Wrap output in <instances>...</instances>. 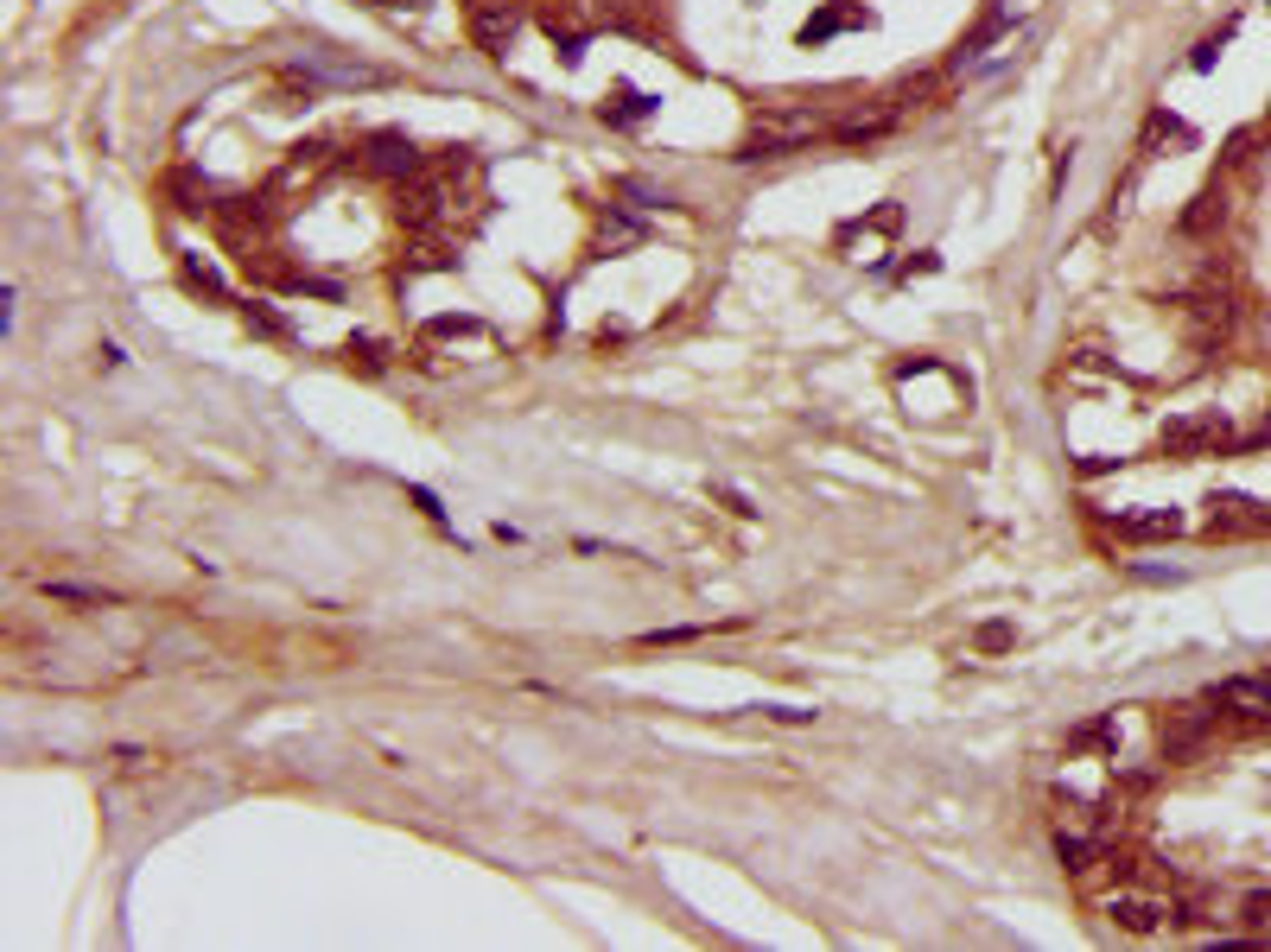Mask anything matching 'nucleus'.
<instances>
[{"instance_id": "9", "label": "nucleus", "mask_w": 1271, "mask_h": 952, "mask_svg": "<svg viewBox=\"0 0 1271 952\" xmlns=\"http://www.w3.org/2000/svg\"><path fill=\"white\" fill-rule=\"evenodd\" d=\"M1113 534L1119 540H1176L1183 534V514L1176 509H1125V514H1113Z\"/></svg>"}, {"instance_id": "24", "label": "nucleus", "mask_w": 1271, "mask_h": 952, "mask_svg": "<svg viewBox=\"0 0 1271 952\" xmlns=\"http://www.w3.org/2000/svg\"><path fill=\"white\" fill-rule=\"evenodd\" d=\"M1158 141H1183V147H1189V127H1183V121H1170V114H1151V127H1145V147H1158Z\"/></svg>"}, {"instance_id": "8", "label": "nucleus", "mask_w": 1271, "mask_h": 952, "mask_svg": "<svg viewBox=\"0 0 1271 952\" xmlns=\"http://www.w3.org/2000/svg\"><path fill=\"white\" fill-rule=\"evenodd\" d=\"M516 26H522V7L516 0H477V13H471V38H477L484 58H503Z\"/></svg>"}, {"instance_id": "25", "label": "nucleus", "mask_w": 1271, "mask_h": 952, "mask_svg": "<svg viewBox=\"0 0 1271 952\" xmlns=\"http://www.w3.org/2000/svg\"><path fill=\"white\" fill-rule=\"evenodd\" d=\"M363 7H375V13H395V20H413L426 0H363Z\"/></svg>"}, {"instance_id": "21", "label": "nucleus", "mask_w": 1271, "mask_h": 952, "mask_svg": "<svg viewBox=\"0 0 1271 952\" xmlns=\"http://www.w3.org/2000/svg\"><path fill=\"white\" fill-rule=\"evenodd\" d=\"M242 325L262 330V337H287V318H280V312H267L262 298H249V305H242Z\"/></svg>"}, {"instance_id": "10", "label": "nucleus", "mask_w": 1271, "mask_h": 952, "mask_svg": "<svg viewBox=\"0 0 1271 952\" xmlns=\"http://www.w3.org/2000/svg\"><path fill=\"white\" fill-rule=\"evenodd\" d=\"M541 33L560 45L566 64H579V51H585V26H579V7H572V0H547V7H541Z\"/></svg>"}, {"instance_id": "23", "label": "nucleus", "mask_w": 1271, "mask_h": 952, "mask_svg": "<svg viewBox=\"0 0 1271 952\" xmlns=\"http://www.w3.org/2000/svg\"><path fill=\"white\" fill-rule=\"evenodd\" d=\"M1227 38H1234V20H1227L1221 33H1208V38H1201V45H1196V58H1189V64H1196V71H1214V58H1221V45H1227Z\"/></svg>"}, {"instance_id": "12", "label": "nucleus", "mask_w": 1271, "mask_h": 952, "mask_svg": "<svg viewBox=\"0 0 1271 952\" xmlns=\"http://www.w3.org/2000/svg\"><path fill=\"white\" fill-rule=\"evenodd\" d=\"M439 217H446V184H426V179L401 184V222L408 229H433Z\"/></svg>"}, {"instance_id": "14", "label": "nucleus", "mask_w": 1271, "mask_h": 952, "mask_svg": "<svg viewBox=\"0 0 1271 952\" xmlns=\"http://www.w3.org/2000/svg\"><path fill=\"white\" fill-rule=\"evenodd\" d=\"M1221 217H1227V191H1221V184H1208L1196 204L1183 210V235H1201V229H1214Z\"/></svg>"}, {"instance_id": "22", "label": "nucleus", "mask_w": 1271, "mask_h": 952, "mask_svg": "<svg viewBox=\"0 0 1271 952\" xmlns=\"http://www.w3.org/2000/svg\"><path fill=\"white\" fill-rule=\"evenodd\" d=\"M58 603H114V590H96V585H45Z\"/></svg>"}, {"instance_id": "26", "label": "nucleus", "mask_w": 1271, "mask_h": 952, "mask_svg": "<svg viewBox=\"0 0 1271 952\" xmlns=\"http://www.w3.org/2000/svg\"><path fill=\"white\" fill-rule=\"evenodd\" d=\"M979 648H992V655H998V648H1010V628H1005V623H985V628H979Z\"/></svg>"}, {"instance_id": "27", "label": "nucleus", "mask_w": 1271, "mask_h": 952, "mask_svg": "<svg viewBox=\"0 0 1271 952\" xmlns=\"http://www.w3.org/2000/svg\"><path fill=\"white\" fill-rule=\"evenodd\" d=\"M935 267H941L935 255H916V260H909V267H903V280H922V273H935Z\"/></svg>"}, {"instance_id": "6", "label": "nucleus", "mask_w": 1271, "mask_h": 952, "mask_svg": "<svg viewBox=\"0 0 1271 952\" xmlns=\"http://www.w3.org/2000/svg\"><path fill=\"white\" fill-rule=\"evenodd\" d=\"M300 71H305V76H325V83H343V89H375V83H388V71H375V64H356V58L331 51V45H305V51H300Z\"/></svg>"}, {"instance_id": "15", "label": "nucleus", "mask_w": 1271, "mask_h": 952, "mask_svg": "<svg viewBox=\"0 0 1271 952\" xmlns=\"http://www.w3.org/2000/svg\"><path fill=\"white\" fill-rule=\"evenodd\" d=\"M897 127V109H871V114H852V121H839L833 134L846 141V147H859V141H877V134H891Z\"/></svg>"}, {"instance_id": "16", "label": "nucleus", "mask_w": 1271, "mask_h": 952, "mask_svg": "<svg viewBox=\"0 0 1271 952\" xmlns=\"http://www.w3.org/2000/svg\"><path fill=\"white\" fill-rule=\"evenodd\" d=\"M864 20H871L864 7H826L821 20H808V26H801V38H808V45H821V38H833L839 26H864Z\"/></svg>"}, {"instance_id": "18", "label": "nucleus", "mask_w": 1271, "mask_h": 952, "mask_svg": "<svg viewBox=\"0 0 1271 952\" xmlns=\"http://www.w3.org/2000/svg\"><path fill=\"white\" fill-rule=\"evenodd\" d=\"M458 267V255H451L446 242H420L408 260H401V273H451Z\"/></svg>"}, {"instance_id": "5", "label": "nucleus", "mask_w": 1271, "mask_h": 952, "mask_svg": "<svg viewBox=\"0 0 1271 952\" xmlns=\"http://www.w3.org/2000/svg\"><path fill=\"white\" fill-rule=\"evenodd\" d=\"M1271 527V514L1252 502V496H1234V489H1221V496H1208V540H1234V534H1259Z\"/></svg>"}, {"instance_id": "1", "label": "nucleus", "mask_w": 1271, "mask_h": 952, "mask_svg": "<svg viewBox=\"0 0 1271 952\" xmlns=\"http://www.w3.org/2000/svg\"><path fill=\"white\" fill-rule=\"evenodd\" d=\"M1106 920L1113 927H1125V933H1163V927H1176L1183 920V902L1170 895V889H1158V882H1125V889H1113L1106 902Z\"/></svg>"}, {"instance_id": "17", "label": "nucleus", "mask_w": 1271, "mask_h": 952, "mask_svg": "<svg viewBox=\"0 0 1271 952\" xmlns=\"http://www.w3.org/2000/svg\"><path fill=\"white\" fill-rule=\"evenodd\" d=\"M642 114H655V96H642V89H630V83H617V102L604 96V121H642Z\"/></svg>"}, {"instance_id": "7", "label": "nucleus", "mask_w": 1271, "mask_h": 952, "mask_svg": "<svg viewBox=\"0 0 1271 952\" xmlns=\"http://www.w3.org/2000/svg\"><path fill=\"white\" fill-rule=\"evenodd\" d=\"M363 166H370V172H382V179H401V184H408V179H420V166H426V159H420V147H413L408 134L382 127V134H370V141H363Z\"/></svg>"}, {"instance_id": "3", "label": "nucleus", "mask_w": 1271, "mask_h": 952, "mask_svg": "<svg viewBox=\"0 0 1271 952\" xmlns=\"http://www.w3.org/2000/svg\"><path fill=\"white\" fill-rule=\"evenodd\" d=\"M1158 444L1170 457H1208V451L1234 444V426H1227V413H1176V419H1163Z\"/></svg>"}, {"instance_id": "19", "label": "nucleus", "mask_w": 1271, "mask_h": 952, "mask_svg": "<svg viewBox=\"0 0 1271 952\" xmlns=\"http://www.w3.org/2000/svg\"><path fill=\"white\" fill-rule=\"evenodd\" d=\"M636 242H642V222H630V217L598 222V255H617V248H636Z\"/></svg>"}, {"instance_id": "13", "label": "nucleus", "mask_w": 1271, "mask_h": 952, "mask_svg": "<svg viewBox=\"0 0 1271 952\" xmlns=\"http://www.w3.org/2000/svg\"><path fill=\"white\" fill-rule=\"evenodd\" d=\"M1201 736H1208V718H1196V711H1176V718H1163V756H1189Z\"/></svg>"}, {"instance_id": "11", "label": "nucleus", "mask_w": 1271, "mask_h": 952, "mask_svg": "<svg viewBox=\"0 0 1271 952\" xmlns=\"http://www.w3.org/2000/svg\"><path fill=\"white\" fill-rule=\"evenodd\" d=\"M1189 330H1196V343H1221L1227 337V325H1234V298L1227 293H1196L1189 305Z\"/></svg>"}, {"instance_id": "20", "label": "nucleus", "mask_w": 1271, "mask_h": 952, "mask_svg": "<svg viewBox=\"0 0 1271 952\" xmlns=\"http://www.w3.org/2000/svg\"><path fill=\"white\" fill-rule=\"evenodd\" d=\"M343 356H350V368H363V375H382V368H388V350H382L375 337H356Z\"/></svg>"}, {"instance_id": "29", "label": "nucleus", "mask_w": 1271, "mask_h": 952, "mask_svg": "<svg viewBox=\"0 0 1271 952\" xmlns=\"http://www.w3.org/2000/svg\"><path fill=\"white\" fill-rule=\"evenodd\" d=\"M610 7H624V13H630V7H642V0H610Z\"/></svg>"}, {"instance_id": "4", "label": "nucleus", "mask_w": 1271, "mask_h": 952, "mask_svg": "<svg viewBox=\"0 0 1271 952\" xmlns=\"http://www.w3.org/2000/svg\"><path fill=\"white\" fill-rule=\"evenodd\" d=\"M897 229H903V204H877L871 217L846 222V229H839L833 242H839V248H846V255H852V260H864V267H877V260H884V242H891Z\"/></svg>"}, {"instance_id": "2", "label": "nucleus", "mask_w": 1271, "mask_h": 952, "mask_svg": "<svg viewBox=\"0 0 1271 952\" xmlns=\"http://www.w3.org/2000/svg\"><path fill=\"white\" fill-rule=\"evenodd\" d=\"M814 134H821V114H814V109H763L756 121H750L745 152H738V159H776V152L808 147Z\"/></svg>"}, {"instance_id": "28", "label": "nucleus", "mask_w": 1271, "mask_h": 952, "mask_svg": "<svg viewBox=\"0 0 1271 952\" xmlns=\"http://www.w3.org/2000/svg\"><path fill=\"white\" fill-rule=\"evenodd\" d=\"M718 502H731V514H756L745 496H738V489H725V483H718Z\"/></svg>"}]
</instances>
